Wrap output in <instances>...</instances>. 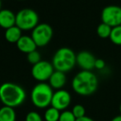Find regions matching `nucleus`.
Masks as SVG:
<instances>
[{
	"label": "nucleus",
	"mask_w": 121,
	"mask_h": 121,
	"mask_svg": "<svg viewBox=\"0 0 121 121\" xmlns=\"http://www.w3.org/2000/svg\"><path fill=\"white\" fill-rule=\"evenodd\" d=\"M98 78L91 71L78 73L72 80V88L75 93L82 96L94 94L98 88Z\"/></svg>",
	"instance_id": "1"
},
{
	"label": "nucleus",
	"mask_w": 121,
	"mask_h": 121,
	"mask_svg": "<svg viewBox=\"0 0 121 121\" xmlns=\"http://www.w3.org/2000/svg\"><path fill=\"white\" fill-rule=\"evenodd\" d=\"M26 100V91L21 86L13 82H4L0 86V100L5 106L21 105Z\"/></svg>",
	"instance_id": "2"
},
{
	"label": "nucleus",
	"mask_w": 121,
	"mask_h": 121,
	"mask_svg": "<svg viewBox=\"0 0 121 121\" xmlns=\"http://www.w3.org/2000/svg\"><path fill=\"white\" fill-rule=\"evenodd\" d=\"M76 58L77 54H75L73 49L67 47L59 49L54 54L52 59L54 70L65 73L71 71L77 64Z\"/></svg>",
	"instance_id": "3"
},
{
	"label": "nucleus",
	"mask_w": 121,
	"mask_h": 121,
	"mask_svg": "<svg viewBox=\"0 0 121 121\" xmlns=\"http://www.w3.org/2000/svg\"><path fill=\"white\" fill-rule=\"evenodd\" d=\"M54 95L53 88L49 83L39 82L31 90L30 99L35 106L40 109H47L51 105Z\"/></svg>",
	"instance_id": "4"
},
{
	"label": "nucleus",
	"mask_w": 121,
	"mask_h": 121,
	"mask_svg": "<svg viewBox=\"0 0 121 121\" xmlns=\"http://www.w3.org/2000/svg\"><path fill=\"white\" fill-rule=\"evenodd\" d=\"M38 22V14L30 8H23L16 14V26L21 30H33Z\"/></svg>",
	"instance_id": "5"
},
{
	"label": "nucleus",
	"mask_w": 121,
	"mask_h": 121,
	"mask_svg": "<svg viewBox=\"0 0 121 121\" xmlns=\"http://www.w3.org/2000/svg\"><path fill=\"white\" fill-rule=\"evenodd\" d=\"M53 36V29L47 23L38 24L32 30L31 38L37 47H43L48 45Z\"/></svg>",
	"instance_id": "6"
},
{
	"label": "nucleus",
	"mask_w": 121,
	"mask_h": 121,
	"mask_svg": "<svg viewBox=\"0 0 121 121\" xmlns=\"http://www.w3.org/2000/svg\"><path fill=\"white\" fill-rule=\"evenodd\" d=\"M54 72V68L52 63L45 60L40 61L31 68L32 77L34 78V79L40 82H45V81H49Z\"/></svg>",
	"instance_id": "7"
},
{
	"label": "nucleus",
	"mask_w": 121,
	"mask_h": 121,
	"mask_svg": "<svg viewBox=\"0 0 121 121\" xmlns=\"http://www.w3.org/2000/svg\"><path fill=\"white\" fill-rule=\"evenodd\" d=\"M102 22L109 25L112 28L121 25V8L117 5H109L101 12Z\"/></svg>",
	"instance_id": "8"
},
{
	"label": "nucleus",
	"mask_w": 121,
	"mask_h": 121,
	"mask_svg": "<svg viewBox=\"0 0 121 121\" xmlns=\"http://www.w3.org/2000/svg\"><path fill=\"white\" fill-rule=\"evenodd\" d=\"M71 100L72 96L69 91L64 89L58 90L54 92L50 106L57 109L59 111H64L70 105Z\"/></svg>",
	"instance_id": "9"
},
{
	"label": "nucleus",
	"mask_w": 121,
	"mask_h": 121,
	"mask_svg": "<svg viewBox=\"0 0 121 121\" xmlns=\"http://www.w3.org/2000/svg\"><path fill=\"white\" fill-rule=\"evenodd\" d=\"M96 57L88 51H81L77 54V64L84 71H91L95 69Z\"/></svg>",
	"instance_id": "10"
},
{
	"label": "nucleus",
	"mask_w": 121,
	"mask_h": 121,
	"mask_svg": "<svg viewBox=\"0 0 121 121\" xmlns=\"http://www.w3.org/2000/svg\"><path fill=\"white\" fill-rule=\"evenodd\" d=\"M66 82H67V77L65 73L54 70L50 78L49 79V84L53 89L58 91V90L63 89V87L65 86Z\"/></svg>",
	"instance_id": "11"
},
{
	"label": "nucleus",
	"mask_w": 121,
	"mask_h": 121,
	"mask_svg": "<svg viewBox=\"0 0 121 121\" xmlns=\"http://www.w3.org/2000/svg\"><path fill=\"white\" fill-rule=\"evenodd\" d=\"M17 47L20 51L27 54L32 51L36 50L37 45H35V41L31 38V36L22 35L20 38V40L17 42Z\"/></svg>",
	"instance_id": "12"
},
{
	"label": "nucleus",
	"mask_w": 121,
	"mask_h": 121,
	"mask_svg": "<svg viewBox=\"0 0 121 121\" xmlns=\"http://www.w3.org/2000/svg\"><path fill=\"white\" fill-rule=\"evenodd\" d=\"M16 26V15L8 9L0 11V26L4 29Z\"/></svg>",
	"instance_id": "13"
},
{
	"label": "nucleus",
	"mask_w": 121,
	"mask_h": 121,
	"mask_svg": "<svg viewBox=\"0 0 121 121\" xmlns=\"http://www.w3.org/2000/svg\"><path fill=\"white\" fill-rule=\"evenodd\" d=\"M22 36V30L17 26H13L5 30V39L10 43L17 44Z\"/></svg>",
	"instance_id": "14"
},
{
	"label": "nucleus",
	"mask_w": 121,
	"mask_h": 121,
	"mask_svg": "<svg viewBox=\"0 0 121 121\" xmlns=\"http://www.w3.org/2000/svg\"><path fill=\"white\" fill-rule=\"evenodd\" d=\"M0 121H16V112L14 108L5 106L0 108Z\"/></svg>",
	"instance_id": "15"
},
{
	"label": "nucleus",
	"mask_w": 121,
	"mask_h": 121,
	"mask_svg": "<svg viewBox=\"0 0 121 121\" xmlns=\"http://www.w3.org/2000/svg\"><path fill=\"white\" fill-rule=\"evenodd\" d=\"M60 111L52 106H49L46 109L45 112V121H59L60 117Z\"/></svg>",
	"instance_id": "16"
},
{
	"label": "nucleus",
	"mask_w": 121,
	"mask_h": 121,
	"mask_svg": "<svg viewBox=\"0 0 121 121\" xmlns=\"http://www.w3.org/2000/svg\"><path fill=\"white\" fill-rule=\"evenodd\" d=\"M111 30H112L111 26H110L109 25L105 24V23H103V22L99 24V26H97V29H96L97 35L102 39L108 38V37L110 38Z\"/></svg>",
	"instance_id": "17"
},
{
	"label": "nucleus",
	"mask_w": 121,
	"mask_h": 121,
	"mask_svg": "<svg viewBox=\"0 0 121 121\" xmlns=\"http://www.w3.org/2000/svg\"><path fill=\"white\" fill-rule=\"evenodd\" d=\"M110 39L115 45H121V25L112 28Z\"/></svg>",
	"instance_id": "18"
},
{
	"label": "nucleus",
	"mask_w": 121,
	"mask_h": 121,
	"mask_svg": "<svg viewBox=\"0 0 121 121\" xmlns=\"http://www.w3.org/2000/svg\"><path fill=\"white\" fill-rule=\"evenodd\" d=\"M72 112L74 115V116L76 117V119H79L82 117L86 116V110H85V107L83 105L78 104V105H75L72 109Z\"/></svg>",
	"instance_id": "19"
},
{
	"label": "nucleus",
	"mask_w": 121,
	"mask_h": 121,
	"mask_svg": "<svg viewBox=\"0 0 121 121\" xmlns=\"http://www.w3.org/2000/svg\"><path fill=\"white\" fill-rule=\"evenodd\" d=\"M27 60L30 64L32 65H35L37 63L41 61V57H40V54L37 50L32 51V52L27 54Z\"/></svg>",
	"instance_id": "20"
},
{
	"label": "nucleus",
	"mask_w": 121,
	"mask_h": 121,
	"mask_svg": "<svg viewBox=\"0 0 121 121\" xmlns=\"http://www.w3.org/2000/svg\"><path fill=\"white\" fill-rule=\"evenodd\" d=\"M77 119L73 114L72 110H64L61 112L59 121H76Z\"/></svg>",
	"instance_id": "21"
},
{
	"label": "nucleus",
	"mask_w": 121,
	"mask_h": 121,
	"mask_svg": "<svg viewBox=\"0 0 121 121\" xmlns=\"http://www.w3.org/2000/svg\"><path fill=\"white\" fill-rule=\"evenodd\" d=\"M25 121H43V120L36 111H30L27 113Z\"/></svg>",
	"instance_id": "22"
},
{
	"label": "nucleus",
	"mask_w": 121,
	"mask_h": 121,
	"mask_svg": "<svg viewBox=\"0 0 121 121\" xmlns=\"http://www.w3.org/2000/svg\"><path fill=\"white\" fill-rule=\"evenodd\" d=\"M105 67V62L101 59H96L95 63V69L97 70H102Z\"/></svg>",
	"instance_id": "23"
},
{
	"label": "nucleus",
	"mask_w": 121,
	"mask_h": 121,
	"mask_svg": "<svg viewBox=\"0 0 121 121\" xmlns=\"http://www.w3.org/2000/svg\"><path fill=\"white\" fill-rule=\"evenodd\" d=\"M76 121H95L93 119H91V117H88V116H84V117H82V118L79 119H77Z\"/></svg>",
	"instance_id": "24"
},
{
	"label": "nucleus",
	"mask_w": 121,
	"mask_h": 121,
	"mask_svg": "<svg viewBox=\"0 0 121 121\" xmlns=\"http://www.w3.org/2000/svg\"><path fill=\"white\" fill-rule=\"evenodd\" d=\"M111 121H121V115L114 117V118L111 120Z\"/></svg>",
	"instance_id": "25"
},
{
	"label": "nucleus",
	"mask_w": 121,
	"mask_h": 121,
	"mask_svg": "<svg viewBox=\"0 0 121 121\" xmlns=\"http://www.w3.org/2000/svg\"><path fill=\"white\" fill-rule=\"evenodd\" d=\"M120 115H121V103L120 105Z\"/></svg>",
	"instance_id": "26"
},
{
	"label": "nucleus",
	"mask_w": 121,
	"mask_h": 121,
	"mask_svg": "<svg viewBox=\"0 0 121 121\" xmlns=\"http://www.w3.org/2000/svg\"><path fill=\"white\" fill-rule=\"evenodd\" d=\"M0 11H1V0H0Z\"/></svg>",
	"instance_id": "27"
}]
</instances>
